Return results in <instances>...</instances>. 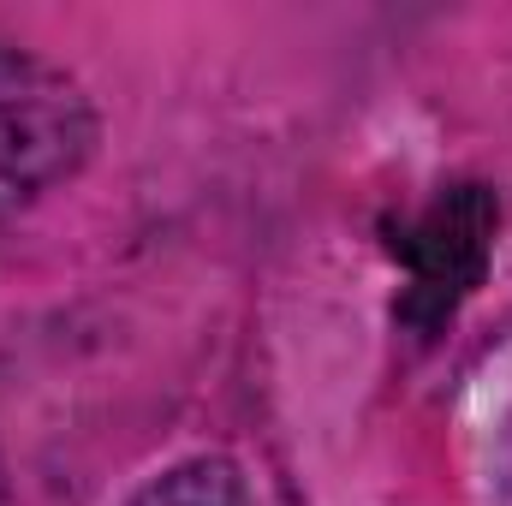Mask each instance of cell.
Returning a JSON list of instances; mask_svg holds the SVG:
<instances>
[{
    "mask_svg": "<svg viewBox=\"0 0 512 506\" xmlns=\"http://www.w3.org/2000/svg\"><path fill=\"white\" fill-rule=\"evenodd\" d=\"M489 233H495V203H489V191H483V185L447 191V197L417 221V233L399 245L405 262H411V274H417L405 316H417V322L453 316V304L483 280Z\"/></svg>",
    "mask_w": 512,
    "mask_h": 506,
    "instance_id": "obj_2",
    "label": "cell"
},
{
    "mask_svg": "<svg viewBox=\"0 0 512 506\" xmlns=\"http://www.w3.org/2000/svg\"><path fill=\"white\" fill-rule=\"evenodd\" d=\"M0 506H12V489H6V459H0Z\"/></svg>",
    "mask_w": 512,
    "mask_h": 506,
    "instance_id": "obj_3",
    "label": "cell"
},
{
    "mask_svg": "<svg viewBox=\"0 0 512 506\" xmlns=\"http://www.w3.org/2000/svg\"><path fill=\"white\" fill-rule=\"evenodd\" d=\"M96 149V108L84 84L30 54L0 42V221L42 203L66 185Z\"/></svg>",
    "mask_w": 512,
    "mask_h": 506,
    "instance_id": "obj_1",
    "label": "cell"
}]
</instances>
